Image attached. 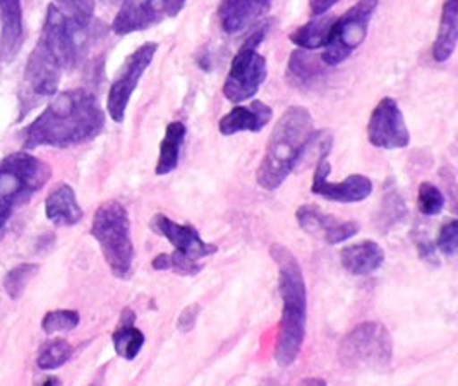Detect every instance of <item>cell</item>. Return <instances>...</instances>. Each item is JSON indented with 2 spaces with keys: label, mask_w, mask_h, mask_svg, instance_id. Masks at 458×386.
<instances>
[{
  "label": "cell",
  "mask_w": 458,
  "mask_h": 386,
  "mask_svg": "<svg viewBox=\"0 0 458 386\" xmlns=\"http://www.w3.org/2000/svg\"><path fill=\"white\" fill-rule=\"evenodd\" d=\"M157 52H158V43L148 41L127 57L119 76L112 82L106 97V112L114 123H124L125 110L131 102V97L136 91L146 69L155 59Z\"/></svg>",
  "instance_id": "obj_10"
},
{
  "label": "cell",
  "mask_w": 458,
  "mask_h": 386,
  "mask_svg": "<svg viewBox=\"0 0 458 386\" xmlns=\"http://www.w3.org/2000/svg\"><path fill=\"white\" fill-rule=\"evenodd\" d=\"M338 361L354 371H386L394 361V339L377 322L354 326L338 344Z\"/></svg>",
  "instance_id": "obj_7"
},
{
  "label": "cell",
  "mask_w": 458,
  "mask_h": 386,
  "mask_svg": "<svg viewBox=\"0 0 458 386\" xmlns=\"http://www.w3.org/2000/svg\"><path fill=\"white\" fill-rule=\"evenodd\" d=\"M57 7L64 14L78 24L80 28H88L95 13V0H55Z\"/></svg>",
  "instance_id": "obj_31"
},
{
  "label": "cell",
  "mask_w": 458,
  "mask_h": 386,
  "mask_svg": "<svg viewBox=\"0 0 458 386\" xmlns=\"http://www.w3.org/2000/svg\"><path fill=\"white\" fill-rule=\"evenodd\" d=\"M188 134L186 124L174 121L167 125L165 136L160 142V155L155 167L157 176H168L172 174L181 162V150Z\"/></svg>",
  "instance_id": "obj_23"
},
{
  "label": "cell",
  "mask_w": 458,
  "mask_h": 386,
  "mask_svg": "<svg viewBox=\"0 0 458 386\" xmlns=\"http://www.w3.org/2000/svg\"><path fill=\"white\" fill-rule=\"evenodd\" d=\"M151 268L157 271H174L181 277H194L203 270V264L181 254L179 251H174L172 254H167V253L158 254L151 262Z\"/></svg>",
  "instance_id": "obj_26"
},
{
  "label": "cell",
  "mask_w": 458,
  "mask_h": 386,
  "mask_svg": "<svg viewBox=\"0 0 458 386\" xmlns=\"http://www.w3.org/2000/svg\"><path fill=\"white\" fill-rule=\"evenodd\" d=\"M407 215V206L403 198L398 194L396 189L385 191L383 206H381V220L388 225L400 222Z\"/></svg>",
  "instance_id": "obj_32"
},
{
  "label": "cell",
  "mask_w": 458,
  "mask_h": 386,
  "mask_svg": "<svg viewBox=\"0 0 458 386\" xmlns=\"http://www.w3.org/2000/svg\"><path fill=\"white\" fill-rule=\"evenodd\" d=\"M437 251L452 258L458 251V220L452 219L439 228L437 234Z\"/></svg>",
  "instance_id": "obj_33"
},
{
  "label": "cell",
  "mask_w": 458,
  "mask_h": 386,
  "mask_svg": "<svg viewBox=\"0 0 458 386\" xmlns=\"http://www.w3.org/2000/svg\"><path fill=\"white\" fill-rule=\"evenodd\" d=\"M108 2H115V0H108Z\"/></svg>",
  "instance_id": "obj_38"
},
{
  "label": "cell",
  "mask_w": 458,
  "mask_h": 386,
  "mask_svg": "<svg viewBox=\"0 0 458 386\" xmlns=\"http://www.w3.org/2000/svg\"><path fill=\"white\" fill-rule=\"evenodd\" d=\"M72 356V347L63 339L52 340L43 346L40 356L37 359V365L43 371H52L63 367Z\"/></svg>",
  "instance_id": "obj_27"
},
{
  "label": "cell",
  "mask_w": 458,
  "mask_h": 386,
  "mask_svg": "<svg viewBox=\"0 0 458 386\" xmlns=\"http://www.w3.org/2000/svg\"><path fill=\"white\" fill-rule=\"evenodd\" d=\"M340 0H310V9L313 16H321L327 14L335 4H338Z\"/></svg>",
  "instance_id": "obj_36"
},
{
  "label": "cell",
  "mask_w": 458,
  "mask_h": 386,
  "mask_svg": "<svg viewBox=\"0 0 458 386\" xmlns=\"http://www.w3.org/2000/svg\"><path fill=\"white\" fill-rule=\"evenodd\" d=\"M50 176V167L28 151L11 153L0 160V241L16 210L28 203Z\"/></svg>",
  "instance_id": "obj_5"
},
{
  "label": "cell",
  "mask_w": 458,
  "mask_h": 386,
  "mask_svg": "<svg viewBox=\"0 0 458 386\" xmlns=\"http://www.w3.org/2000/svg\"><path fill=\"white\" fill-rule=\"evenodd\" d=\"M334 21L332 16H327V14L314 16V20L302 24L301 28H297L293 33H291L289 40L302 50L325 48Z\"/></svg>",
  "instance_id": "obj_24"
},
{
  "label": "cell",
  "mask_w": 458,
  "mask_h": 386,
  "mask_svg": "<svg viewBox=\"0 0 458 386\" xmlns=\"http://www.w3.org/2000/svg\"><path fill=\"white\" fill-rule=\"evenodd\" d=\"M302 385H327V382L325 380H304L302 382Z\"/></svg>",
  "instance_id": "obj_37"
},
{
  "label": "cell",
  "mask_w": 458,
  "mask_h": 386,
  "mask_svg": "<svg viewBox=\"0 0 458 386\" xmlns=\"http://www.w3.org/2000/svg\"><path fill=\"white\" fill-rule=\"evenodd\" d=\"M330 148L327 146L321 150L318 163L314 168L313 184H311V193L325 198L328 202L335 203H360L364 200H368L373 194V183L369 177L354 174L345 177L340 183H330L328 176L332 172V167L328 162V155H330Z\"/></svg>",
  "instance_id": "obj_12"
},
{
  "label": "cell",
  "mask_w": 458,
  "mask_h": 386,
  "mask_svg": "<svg viewBox=\"0 0 458 386\" xmlns=\"http://www.w3.org/2000/svg\"><path fill=\"white\" fill-rule=\"evenodd\" d=\"M311 50H295L289 59V76L292 81L310 82L321 74V57L316 59L310 54Z\"/></svg>",
  "instance_id": "obj_25"
},
{
  "label": "cell",
  "mask_w": 458,
  "mask_h": 386,
  "mask_svg": "<svg viewBox=\"0 0 458 386\" xmlns=\"http://www.w3.org/2000/svg\"><path fill=\"white\" fill-rule=\"evenodd\" d=\"M314 119L306 107H289L275 124L263 159L256 172V181L265 191H276L289 179L314 142Z\"/></svg>",
  "instance_id": "obj_4"
},
{
  "label": "cell",
  "mask_w": 458,
  "mask_h": 386,
  "mask_svg": "<svg viewBox=\"0 0 458 386\" xmlns=\"http://www.w3.org/2000/svg\"><path fill=\"white\" fill-rule=\"evenodd\" d=\"M340 263L347 273L354 277H368L385 263V251L375 241H360L345 245L340 251Z\"/></svg>",
  "instance_id": "obj_18"
},
{
  "label": "cell",
  "mask_w": 458,
  "mask_h": 386,
  "mask_svg": "<svg viewBox=\"0 0 458 386\" xmlns=\"http://www.w3.org/2000/svg\"><path fill=\"white\" fill-rule=\"evenodd\" d=\"M83 30L86 28L74 24L55 4L48 5L40 40L24 67L22 112L57 93L64 71L78 59V35Z\"/></svg>",
  "instance_id": "obj_1"
},
{
  "label": "cell",
  "mask_w": 458,
  "mask_h": 386,
  "mask_svg": "<svg viewBox=\"0 0 458 386\" xmlns=\"http://www.w3.org/2000/svg\"><path fill=\"white\" fill-rule=\"evenodd\" d=\"M273 0H220L218 20L225 33L237 35L270 11Z\"/></svg>",
  "instance_id": "obj_16"
},
{
  "label": "cell",
  "mask_w": 458,
  "mask_h": 386,
  "mask_svg": "<svg viewBox=\"0 0 458 386\" xmlns=\"http://www.w3.org/2000/svg\"><path fill=\"white\" fill-rule=\"evenodd\" d=\"M38 266L37 264L24 263L11 270L4 280V288L11 299H20L26 285L37 275Z\"/></svg>",
  "instance_id": "obj_30"
},
{
  "label": "cell",
  "mask_w": 458,
  "mask_h": 386,
  "mask_svg": "<svg viewBox=\"0 0 458 386\" xmlns=\"http://www.w3.org/2000/svg\"><path fill=\"white\" fill-rule=\"evenodd\" d=\"M199 311L201 307L198 305H191L179 314L177 318V328L179 331L182 333H188L191 330H194V326L198 323V318H199Z\"/></svg>",
  "instance_id": "obj_34"
},
{
  "label": "cell",
  "mask_w": 458,
  "mask_h": 386,
  "mask_svg": "<svg viewBox=\"0 0 458 386\" xmlns=\"http://www.w3.org/2000/svg\"><path fill=\"white\" fill-rule=\"evenodd\" d=\"M267 28H259L242 43L230 64L229 74L224 82V97L232 103H244L258 95L268 76L267 59L258 52L265 40Z\"/></svg>",
  "instance_id": "obj_8"
},
{
  "label": "cell",
  "mask_w": 458,
  "mask_h": 386,
  "mask_svg": "<svg viewBox=\"0 0 458 386\" xmlns=\"http://www.w3.org/2000/svg\"><path fill=\"white\" fill-rule=\"evenodd\" d=\"M299 227L314 237H321L327 244H342L359 234L360 225L354 220H342L319 210L316 204H301L295 211Z\"/></svg>",
  "instance_id": "obj_14"
},
{
  "label": "cell",
  "mask_w": 458,
  "mask_h": 386,
  "mask_svg": "<svg viewBox=\"0 0 458 386\" xmlns=\"http://www.w3.org/2000/svg\"><path fill=\"white\" fill-rule=\"evenodd\" d=\"M136 322V314L132 309H124L123 318H121V325L115 328V331L112 333V344L117 352L119 357H123L125 361H134L140 352L145 347V333L134 325Z\"/></svg>",
  "instance_id": "obj_22"
},
{
  "label": "cell",
  "mask_w": 458,
  "mask_h": 386,
  "mask_svg": "<svg viewBox=\"0 0 458 386\" xmlns=\"http://www.w3.org/2000/svg\"><path fill=\"white\" fill-rule=\"evenodd\" d=\"M45 213L52 224L72 227L83 220V210L69 184H59L45 202Z\"/></svg>",
  "instance_id": "obj_20"
},
{
  "label": "cell",
  "mask_w": 458,
  "mask_h": 386,
  "mask_svg": "<svg viewBox=\"0 0 458 386\" xmlns=\"http://www.w3.org/2000/svg\"><path fill=\"white\" fill-rule=\"evenodd\" d=\"M80 322H81V316L78 311L57 309V311H50L45 314L42 328L47 335H52V333H59V331H72L74 328H78Z\"/></svg>",
  "instance_id": "obj_29"
},
{
  "label": "cell",
  "mask_w": 458,
  "mask_h": 386,
  "mask_svg": "<svg viewBox=\"0 0 458 386\" xmlns=\"http://www.w3.org/2000/svg\"><path fill=\"white\" fill-rule=\"evenodd\" d=\"M188 0H140L125 2L112 22V31L119 37L146 31L165 20L181 14Z\"/></svg>",
  "instance_id": "obj_11"
},
{
  "label": "cell",
  "mask_w": 458,
  "mask_h": 386,
  "mask_svg": "<svg viewBox=\"0 0 458 386\" xmlns=\"http://www.w3.org/2000/svg\"><path fill=\"white\" fill-rule=\"evenodd\" d=\"M105 127L98 97L84 88L54 95L42 114L22 131L26 150L40 146L71 148L95 140Z\"/></svg>",
  "instance_id": "obj_2"
},
{
  "label": "cell",
  "mask_w": 458,
  "mask_h": 386,
  "mask_svg": "<svg viewBox=\"0 0 458 386\" xmlns=\"http://www.w3.org/2000/svg\"><path fill=\"white\" fill-rule=\"evenodd\" d=\"M273 119L270 105L254 100L250 105H237L218 121V131L222 136H233L239 133H259Z\"/></svg>",
  "instance_id": "obj_17"
},
{
  "label": "cell",
  "mask_w": 458,
  "mask_h": 386,
  "mask_svg": "<svg viewBox=\"0 0 458 386\" xmlns=\"http://www.w3.org/2000/svg\"><path fill=\"white\" fill-rule=\"evenodd\" d=\"M443 191L431 183H422L417 191V208L424 217H437L445 210Z\"/></svg>",
  "instance_id": "obj_28"
},
{
  "label": "cell",
  "mask_w": 458,
  "mask_h": 386,
  "mask_svg": "<svg viewBox=\"0 0 458 386\" xmlns=\"http://www.w3.org/2000/svg\"><path fill=\"white\" fill-rule=\"evenodd\" d=\"M457 41L458 0H445L437 40L433 45V59L437 62L448 61L457 48Z\"/></svg>",
  "instance_id": "obj_21"
},
{
  "label": "cell",
  "mask_w": 458,
  "mask_h": 386,
  "mask_svg": "<svg viewBox=\"0 0 458 386\" xmlns=\"http://www.w3.org/2000/svg\"><path fill=\"white\" fill-rule=\"evenodd\" d=\"M368 140L377 150H403L411 142V133L398 103L385 97L376 105L369 123Z\"/></svg>",
  "instance_id": "obj_13"
},
{
  "label": "cell",
  "mask_w": 458,
  "mask_h": 386,
  "mask_svg": "<svg viewBox=\"0 0 458 386\" xmlns=\"http://www.w3.org/2000/svg\"><path fill=\"white\" fill-rule=\"evenodd\" d=\"M379 0H359L334 21L330 37L325 45L321 61L327 65H338L347 61L364 43Z\"/></svg>",
  "instance_id": "obj_9"
},
{
  "label": "cell",
  "mask_w": 458,
  "mask_h": 386,
  "mask_svg": "<svg viewBox=\"0 0 458 386\" xmlns=\"http://www.w3.org/2000/svg\"><path fill=\"white\" fill-rule=\"evenodd\" d=\"M149 227L155 234L165 237L168 243L175 247V251L194 262L208 258L218 251L216 245L205 243L194 227L177 224L164 213L153 215L149 220Z\"/></svg>",
  "instance_id": "obj_15"
},
{
  "label": "cell",
  "mask_w": 458,
  "mask_h": 386,
  "mask_svg": "<svg viewBox=\"0 0 458 386\" xmlns=\"http://www.w3.org/2000/svg\"><path fill=\"white\" fill-rule=\"evenodd\" d=\"M91 236L100 245L114 277L129 279L134 264V244L124 204L114 200L100 204L93 215Z\"/></svg>",
  "instance_id": "obj_6"
},
{
  "label": "cell",
  "mask_w": 458,
  "mask_h": 386,
  "mask_svg": "<svg viewBox=\"0 0 458 386\" xmlns=\"http://www.w3.org/2000/svg\"><path fill=\"white\" fill-rule=\"evenodd\" d=\"M0 18H2L0 61L9 62L18 56L21 48V0H0Z\"/></svg>",
  "instance_id": "obj_19"
},
{
  "label": "cell",
  "mask_w": 458,
  "mask_h": 386,
  "mask_svg": "<svg viewBox=\"0 0 458 386\" xmlns=\"http://www.w3.org/2000/svg\"><path fill=\"white\" fill-rule=\"evenodd\" d=\"M416 245L420 258H422L426 263L437 264V247L433 245V243H431L428 237L417 239Z\"/></svg>",
  "instance_id": "obj_35"
},
{
  "label": "cell",
  "mask_w": 458,
  "mask_h": 386,
  "mask_svg": "<svg viewBox=\"0 0 458 386\" xmlns=\"http://www.w3.org/2000/svg\"><path fill=\"white\" fill-rule=\"evenodd\" d=\"M270 256L278 268V292L284 303L275 361L278 366L287 367L297 361L306 340L308 287L301 263L285 245H271Z\"/></svg>",
  "instance_id": "obj_3"
}]
</instances>
